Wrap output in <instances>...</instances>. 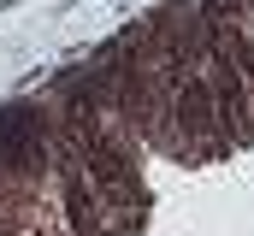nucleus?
Returning a JSON list of instances; mask_svg holds the SVG:
<instances>
[{
	"instance_id": "nucleus-1",
	"label": "nucleus",
	"mask_w": 254,
	"mask_h": 236,
	"mask_svg": "<svg viewBox=\"0 0 254 236\" xmlns=\"http://www.w3.org/2000/svg\"><path fill=\"white\" fill-rule=\"evenodd\" d=\"M207 89H213V124H219V136L237 154L254 148V101H249V89H243V77L231 65H207Z\"/></svg>"
},
{
	"instance_id": "nucleus-2",
	"label": "nucleus",
	"mask_w": 254,
	"mask_h": 236,
	"mask_svg": "<svg viewBox=\"0 0 254 236\" xmlns=\"http://www.w3.org/2000/svg\"><path fill=\"white\" fill-rule=\"evenodd\" d=\"M6 6H18V0H0V12H6Z\"/></svg>"
}]
</instances>
